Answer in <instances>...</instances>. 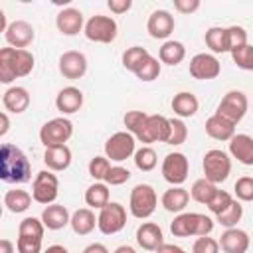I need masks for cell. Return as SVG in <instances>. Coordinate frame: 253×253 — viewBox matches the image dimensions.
Returning <instances> with one entry per match:
<instances>
[{
  "instance_id": "cell-1",
  "label": "cell",
  "mask_w": 253,
  "mask_h": 253,
  "mask_svg": "<svg viewBox=\"0 0 253 253\" xmlns=\"http://www.w3.org/2000/svg\"><path fill=\"white\" fill-rule=\"evenodd\" d=\"M0 178L8 184H24L32 178V164L16 144L4 142L0 148Z\"/></svg>"
},
{
  "instance_id": "cell-2",
  "label": "cell",
  "mask_w": 253,
  "mask_h": 253,
  "mask_svg": "<svg viewBox=\"0 0 253 253\" xmlns=\"http://www.w3.org/2000/svg\"><path fill=\"white\" fill-rule=\"evenodd\" d=\"M34 69V55L28 49L2 47L0 49V81L12 83L18 77L30 75Z\"/></svg>"
},
{
  "instance_id": "cell-3",
  "label": "cell",
  "mask_w": 253,
  "mask_h": 253,
  "mask_svg": "<svg viewBox=\"0 0 253 253\" xmlns=\"http://www.w3.org/2000/svg\"><path fill=\"white\" fill-rule=\"evenodd\" d=\"M158 206V196L150 184H136L130 190V200H128V210L136 219H146L154 213Z\"/></svg>"
},
{
  "instance_id": "cell-4",
  "label": "cell",
  "mask_w": 253,
  "mask_h": 253,
  "mask_svg": "<svg viewBox=\"0 0 253 253\" xmlns=\"http://www.w3.org/2000/svg\"><path fill=\"white\" fill-rule=\"evenodd\" d=\"M204 178L213 182V184H219V182H225L229 172H231V158L227 156V152L219 150V148H211L204 154Z\"/></svg>"
},
{
  "instance_id": "cell-5",
  "label": "cell",
  "mask_w": 253,
  "mask_h": 253,
  "mask_svg": "<svg viewBox=\"0 0 253 253\" xmlns=\"http://www.w3.org/2000/svg\"><path fill=\"white\" fill-rule=\"evenodd\" d=\"M85 38L89 42H97V43H111L117 38L119 26L111 16H103V14H95L85 22Z\"/></svg>"
},
{
  "instance_id": "cell-6",
  "label": "cell",
  "mask_w": 253,
  "mask_h": 253,
  "mask_svg": "<svg viewBox=\"0 0 253 253\" xmlns=\"http://www.w3.org/2000/svg\"><path fill=\"white\" fill-rule=\"evenodd\" d=\"M73 134V123L65 117H55L40 128V140L45 148L65 144Z\"/></svg>"
},
{
  "instance_id": "cell-7",
  "label": "cell",
  "mask_w": 253,
  "mask_h": 253,
  "mask_svg": "<svg viewBox=\"0 0 253 253\" xmlns=\"http://www.w3.org/2000/svg\"><path fill=\"white\" fill-rule=\"evenodd\" d=\"M126 225V210L119 202H109L97 215V227L105 235H115Z\"/></svg>"
},
{
  "instance_id": "cell-8",
  "label": "cell",
  "mask_w": 253,
  "mask_h": 253,
  "mask_svg": "<svg viewBox=\"0 0 253 253\" xmlns=\"http://www.w3.org/2000/svg\"><path fill=\"white\" fill-rule=\"evenodd\" d=\"M57 194H59L57 176L51 170L38 172L36 178H34V184H32V198H34V202L43 204V206H49V204L55 202Z\"/></svg>"
},
{
  "instance_id": "cell-9",
  "label": "cell",
  "mask_w": 253,
  "mask_h": 253,
  "mask_svg": "<svg viewBox=\"0 0 253 253\" xmlns=\"http://www.w3.org/2000/svg\"><path fill=\"white\" fill-rule=\"evenodd\" d=\"M215 113L219 117H223L225 121L237 125L245 117V113H247V97H245V93L243 91H237V89L227 91L223 95V99L219 101Z\"/></svg>"
},
{
  "instance_id": "cell-10",
  "label": "cell",
  "mask_w": 253,
  "mask_h": 253,
  "mask_svg": "<svg viewBox=\"0 0 253 253\" xmlns=\"http://www.w3.org/2000/svg\"><path fill=\"white\" fill-rule=\"evenodd\" d=\"M134 142L136 138L128 132V130H119L113 136L107 138L105 142V156L115 160V162H123L126 158H130L136 150H134Z\"/></svg>"
},
{
  "instance_id": "cell-11",
  "label": "cell",
  "mask_w": 253,
  "mask_h": 253,
  "mask_svg": "<svg viewBox=\"0 0 253 253\" xmlns=\"http://www.w3.org/2000/svg\"><path fill=\"white\" fill-rule=\"evenodd\" d=\"M188 170H190V162H188L186 154H182V152L166 154V158L162 162V178L168 184H172V186L184 184L188 178Z\"/></svg>"
},
{
  "instance_id": "cell-12",
  "label": "cell",
  "mask_w": 253,
  "mask_h": 253,
  "mask_svg": "<svg viewBox=\"0 0 253 253\" xmlns=\"http://www.w3.org/2000/svg\"><path fill=\"white\" fill-rule=\"evenodd\" d=\"M221 73V63L211 53H196L190 59V75L200 81L215 79Z\"/></svg>"
},
{
  "instance_id": "cell-13",
  "label": "cell",
  "mask_w": 253,
  "mask_h": 253,
  "mask_svg": "<svg viewBox=\"0 0 253 253\" xmlns=\"http://www.w3.org/2000/svg\"><path fill=\"white\" fill-rule=\"evenodd\" d=\"M170 134V119L164 115H148L146 125L142 128V134L138 136L140 142H166Z\"/></svg>"
},
{
  "instance_id": "cell-14",
  "label": "cell",
  "mask_w": 253,
  "mask_h": 253,
  "mask_svg": "<svg viewBox=\"0 0 253 253\" xmlns=\"http://www.w3.org/2000/svg\"><path fill=\"white\" fill-rule=\"evenodd\" d=\"M59 73L65 79H81L87 73V57L81 51L69 49L59 57Z\"/></svg>"
},
{
  "instance_id": "cell-15",
  "label": "cell",
  "mask_w": 253,
  "mask_h": 253,
  "mask_svg": "<svg viewBox=\"0 0 253 253\" xmlns=\"http://www.w3.org/2000/svg\"><path fill=\"white\" fill-rule=\"evenodd\" d=\"M4 38L6 42L10 43V47H16V49H26L34 38H36V32L32 28V24H28L26 20H16L8 26V30L4 32Z\"/></svg>"
},
{
  "instance_id": "cell-16",
  "label": "cell",
  "mask_w": 253,
  "mask_h": 253,
  "mask_svg": "<svg viewBox=\"0 0 253 253\" xmlns=\"http://www.w3.org/2000/svg\"><path fill=\"white\" fill-rule=\"evenodd\" d=\"M174 16L168 10H154L146 22V30L154 40H166L174 32Z\"/></svg>"
},
{
  "instance_id": "cell-17",
  "label": "cell",
  "mask_w": 253,
  "mask_h": 253,
  "mask_svg": "<svg viewBox=\"0 0 253 253\" xmlns=\"http://www.w3.org/2000/svg\"><path fill=\"white\" fill-rule=\"evenodd\" d=\"M55 26L63 36H75L81 30H85L83 14L77 8H63L55 16Z\"/></svg>"
},
{
  "instance_id": "cell-18",
  "label": "cell",
  "mask_w": 253,
  "mask_h": 253,
  "mask_svg": "<svg viewBox=\"0 0 253 253\" xmlns=\"http://www.w3.org/2000/svg\"><path fill=\"white\" fill-rule=\"evenodd\" d=\"M249 243L251 241L247 231L239 227H229L219 237V247L223 249V253H245L249 249Z\"/></svg>"
},
{
  "instance_id": "cell-19",
  "label": "cell",
  "mask_w": 253,
  "mask_h": 253,
  "mask_svg": "<svg viewBox=\"0 0 253 253\" xmlns=\"http://www.w3.org/2000/svg\"><path fill=\"white\" fill-rule=\"evenodd\" d=\"M55 107H57V111L63 113V115H73V113H77V111L83 107V93H81V89H77V87H73V85L63 87V89L57 93V97H55Z\"/></svg>"
},
{
  "instance_id": "cell-20",
  "label": "cell",
  "mask_w": 253,
  "mask_h": 253,
  "mask_svg": "<svg viewBox=\"0 0 253 253\" xmlns=\"http://www.w3.org/2000/svg\"><path fill=\"white\" fill-rule=\"evenodd\" d=\"M136 243L142 249H146V251H156L164 243V235H162L160 225H156L152 221H146V223L138 225V229H136Z\"/></svg>"
},
{
  "instance_id": "cell-21",
  "label": "cell",
  "mask_w": 253,
  "mask_h": 253,
  "mask_svg": "<svg viewBox=\"0 0 253 253\" xmlns=\"http://www.w3.org/2000/svg\"><path fill=\"white\" fill-rule=\"evenodd\" d=\"M2 105L6 111L14 113V115H20L24 113L28 107H30V93L26 87H10L4 91L2 95Z\"/></svg>"
},
{
  "instance_id": "cell-22",
  "label": "cell",
  "mask_w": 253,
  "mask_h": 253,
  "mask_svg": "<svg viewBox=\"0 0 253 253\" xmlns=\"http://www.w3.org/2000/svg\"><path fill=\"white\" fill-rule=\"evenodd\" d=\"M43 162L47 166V170L51 172H61L65 168H69L71 164V150L67 144H59V146H49L43 152Z\"/></svg>"
},
{
  "instance_id": "cell-23",
  "label": "cell",
  "mask_w": 253,
  "mask_h": 253,
  "mask_svg": "<svg viewBox=\"0 0 253 253\" xmlns=\"http://www.w3.org/2000/svg\"><path fill=\"white\" fill-rule=\"evenodd\" d=\"M229 154L245 166H253V138L249 134H233L229 140Z\"/></svg>"
},
{
  "instance_id": "cell-24",
  "label": "cell",
  "mask_w": 253,
  "mask_h": 253,
  "mask_svg": "<svg viewBox=\"0 0 253 253\" xmlns=\"http://www.w3.org/2000/svg\"><path fill=\"white\" fill-rule=\"evenodd\" d=\"M42 221H43V225L47 229L57 231V229H63L71 221V215H69V211H67L65 206H61V204H49L42 211Z\"/></svg>"
},
{
  "instance_id": "cell-25",
  "label": "cell",
  "mask_w": 253,
  "mask_h": 253,
  "mask_svg": "<svg viewBox=\"0 0 253 253\" xmlns=\"http://www.w3.org/2000/svg\"><path fill=\"white\" fill-rule=\"evenodd\" d=\"M162 206L166 211H172V213H182L190 202V192L184 190L182 186H172L168 188L164 194H162Z\"/></svg>"
},
{
  "instance_id": "cell-26",
  "label": "cell",
  "mask_w": 253,
  "mask_h": 253,
  "mask_svg": "<svg viewBox=\"0 0 253 253\" xmlns=\"http://www.w3.org/2000/svg\"><path fill=\"white\" fill-rule=\"evenodd\" d=\"M206 132L213 138V140H231L235 134V125L225 121L223 117H219L217 113H213L208 121H206Z\"/></svg>"
},
{
  "instance_id": "cell-27",
  "label": "cell",
  "mask_w": 253,
  "mask_h": 253,
  "mask_svg": "<svg viewBox=\"0 0 253 253\" xmlns=\"http://www.w3.org/2000/svg\"><path fill=\"white\" fill-rule=\"evenodd\" d=\"M198 107H200L198 97H196L194 93H190V91H180V93H176L174 99H172V111H174V115H178L180 119L194 117V115L198 113Z\"/></svg>"
},
{
  "instance_id": "cell-28",
  "label": "cell",
  "mask_w": 253,
  "mask_h": 253,
  "mask_svg": "<svg viewBox=\"0 0 253 253\" xmlns=\"http://www.w3.org/2000/svg\"><path fill=\"white\" fill-rule=\"evenodd\" d=\"M196 223H198V213L184 211L174 217V221L170 223V231L174 237H190L196 235Z\"/></svg>"
},
{
  "instance_id": "cell-29",
  "label": "cell",
  "mask_w": 253,
  "mask_h": 253,
  "mask_svg": "<svg viewBox=\"0 0 253 253\" xmlns=\"http://www.w3.org/2000/svg\"><path fill=\"white\" fill-rule=\"evenodd\" d=\"M69 225H71V229H73L77 235H87V233H91V231L95 229L97 217H95V213H93L89 208H81V210L73 211Z\"/></svg>"
},
{
  "instance_id": "cell-30",
  "label": "cell",
  "mask_w": 253,
  "mask_h": 253,
  "mask_svg": "<svg viewBox=\"0 0 253 253\" xmlns=\"http://www.w3.org/2000/svg\"><path fill=\"white\" fill-rule=\"evenodd\" d=\"M158 57L162 63L166 65H178L182 63V59L186 57V47L182 42H176V40H168L162 43L160 51H158Z\"/></svg>"
},
{
  "instance_id": "cell-31",
  "label": "cell",
  "mask_w": 253,
  "mask_h": 253,
  "mask_svg": "<svg viewBox=\"0 0 253 253\" xmlns=\"http://www.w3.org/2000/svg\"><path fill=\"white\" fill-rule=\"evenodd\" d=\"M109 186L105 182H95L85 190V204L95 210H103L109 204Z\"/></svg>"
},
{
  "instance_id": "cell-32",
  "label": "cell",
  "mask_w": 253,
  "mask_h": 253,
  "mask_svg": "<svg viewBox=\"0 0 253 253\" xmlns=\"http://www.w3.org/2000/svg\"><path fill=\"white\" fill-rule=\"evenodd\" d=\"M32 196L26 190H8L4 194V206L12 213H22L32 206Z\"/></svg>"
},
{
  "instance_id": "cell-33",
  "label": "cell",
  "mask_w": 253,
  "mask_h": 253,
  "mask_svg": "<svg viewBox=\"0 0 253 253\" xmlns=\"http://www.w3.org/2000/svg\"><path fill=\"white\" fill-rule=\"evenodd\" d=\"M215 192H217V186L213 184V182H210V180H206V178H200V180H196L194 184H192V188H190V196H192V200H196L198 204H210V200L215 196Z\"/></svg>"
},
{
  "instance_id": "cell-34",
  "label": "cell",
  "mask_w": 253,
  "mask_h": 253,
  "mask_svg": "<svg viewBox=\"0 0 253 253\" xmlns=\"http://www.w3.org/2000/svg\"><path fill=\"white\" fill-rule=\"evenodd\" d=\"M241 217H243V206L237 200H233L221 213L215 215V221L219 225H223L225 229H229V227H237V223L241 221Z\"/></svg>"
},
{
  "instance_id": "cell-35",
  "label": "cell",
  "mask_w": 253,
  "mask_h": 253,
  "mask_svg": "<svg viewBox=\"0 0 253 253\" xmlns=\"http://www.w3.org/2000/svg\"><path fill=\"white\" fill-rule=\"evenodd\" d=\"M206 45L213 53H223L227 51V32L221 26H211L206 32Z\"/></svg>"
},
{
  "instance_id": "cell-36",
  "label": "cell",
  "mask_w": 253,
  "mask_h": 253,
  "mask_svg": "<svg viewBox=\"0 0 253 253\" xmlns=\"http://www.w3.org/2000/svg\"><path fill=\"white\" fill-rule=\"evenodd\" d=\"M148 55H150V53H148V49H146V47L132 45V47L125 49V53H123V65H125V69H128V71L136 73V69L142 65V61H144Z\"/></svg>"
},
{
  "instance_id": "cell-37",
  "label": "cell",
  "mask_w": 253,
  "mask_h": 253,
  "mask_svg": "<svg viewBox=\"0 0 253 253\" xmlns=\"http://www.w3.org/2000/svg\"><path fill=\"white\" fill-rule=\"evenodd\" d=\"M146 119H148V115L146 113H142V111H128L126 115H125V126H126V130L134 136V138H138L140 134H142V128H144V125H146Z\"/></svg>"
},
{
  "instance_id": "cell-38",
  "label": "cell",
  "mask_w": 253,
  "mask_h": 253,
  "mask_svg": "<svg viewBox=\"0 0 253 253\" xmlns=\"http://www.w3.org/2000/svg\"><path fill=\"white\" fill-rule=\"evenodd\" d=\"M134 75H136L140 81H154V79H158V75H160V61H158L156 57L148 55V57L142 61V65L136 69Z\"/></svg>"
},
{
  "instance_id": "cell-39",
  "label": "cell",
  "mask_w": 253,
  "mask_h": 253,
  "mask_svg": "<svg viewBox=\"0 0 253 253\" xmlns=\"http://www.w3.org/2000/svg\"><path fill=\"white\" fill-rule=\"evenodd\" d=\"M158 158H156V152L150 148V146H142L134 152V164L138 170L142 172H150L154 166H156Z\"/></svg>"
},
{
  "instance_id": "cell-40",
  "label": "cell",
  "mask_w": 253,
  "mask_h": 253,
  "mask_svg": "<svg viewBox=\"0 0 253 253\" xmlns=\"http://www.w3.org/2000/svg\"><path fill=\"white\" fill-rule=\"evenodd\" d=\"M231 57H233V63L243 69V71H253V45L247 43L235 51H231Z\"/></svg>"
},
{
  "instance_id": "cell-41",
  "label": "cell",
  "mask_w": 253,
  "mask_h": 253,
  "mask_svg": "<svg viewBox=\"0 0 253 253\" xmlns=\"http://www.w3.org/2000/svg\"><path fill=\"white\" fill-rule=\"evenodd\" d=\"M225 32H227V51L229 53L247 45V32L241 26H229V28H225Z\"/></svg>"
},
{
  "instance_id": "cell-42",
  "label": "cell",
  "mask_w": 253,
  "mask_h": 253,
  "mask_svg": "<svg viewBox=\"0 0 253 253\" xmlns=\"http://www.w3.org/2000/svg\"><path fill=\"white\" fill-rule=\"evenodd\" d=\"M186 138H188V126L184 125V121L182 119H170V134H168L166 144L178 146V144L186 142Z\"/></svg>"
},
{
  "instance_id": "cell-43",
  "label": "cell",
  "mask_w": 253,
  "mask_h": 253,
  "mask_svg": "<svg viewBox=\"0 0 253 253\" xmlns=\"http://www.w3.org/2000/svg\"><path fill=\"white\" fill-rule=\"evenodd\" d=\"M111 170V162L107 156H95L89 160V174L95 180H105L107 172Z\"/></svg>"
},
{
  "instance_id": "cell-44",
  "label": "cell",
  "mask_w": 253,
  "mask_h": 253,
  "mask_svg": "<svg viewBox=\"0 0 253 253\" xmlns=\"http://www.w3.org/2000/svg\"><path fill=\"white\" fill-rule=\"evenodd\" d=\"M233 190H235L237 200H241V202H253V178L251 176L237 178Z\"/></svg>"
},
{
  "instance_id": "cell-45",
  "label": "cell",
  "mask_w": 253,
  "mask_h": 253,
  "mask_svg": "<svg viewBox=\"0 0 253 253\" xmlns=\"http://www.w3.org/2000/svg\"><path fill=\"white\" fill-rule=\"evenodd\" d=\"M128 180H130V172L126 168H123V166H111V170L105 176V184L107 186H121V184L128 182Z\"/></svg>"
},
{
  "instance_id": "cell-46",
  "label": "cell",
  "mask_w": 253,
  "mask_h": 253,
  "mask_svg": "<svg viewBox=\"0 0 253 253\" xmlns=\"http://www.w3.org/2000/svg\"><path fill=\"white\" fill-rule=\"evenodd\" d=\"M231 202H233V198H231L225 190H217V192H215V196L210 200L208 210H210L211 213H215V215H217V213H221V211H223Z\"/></svg>"
},
{
  "instance_id": "cell-47",
  "label": "cell",
  "mask_w": 253,
  "mask_h": 253,
  "mask_svg": "<svg viewBox=\"0 0 253 253\" xmlns=\"http://www.w3.org/2000/svg\"><path fill=\"white\" fill-rule=\"evenodd\" d=\"M192 253H219V241H215V239L210 237V235L198 237V239L194 241Z\"/></svg>"
},
{
  "instance_id": "cell-48",
  "label": "cell",
  "mask_w": 253,
  "mask_h": 253,
  "mask_svg": "<svg viewBox=\"0 0 253 253\" xmlns=\"http://www.w3.org/2000/svg\"><path fill=\"white\" fill-rule=\"evenodd\" d=\"M213 229V219L206 213H198V223H196V237L210 235Z\"/></svg>"
},
{
  "instance_id": "cell-49",
  "label": "cell",
  "mask_w": 253,
  "mask_h": 253,
  "mask_svg": "<svg viewBox=\"0 0 253 253\" xmlns=\"http://www.w3.org/2000/svg\"><path fill=\"white\" fill-rule=\"evenodd\" d=\"M174 8L180 14H192L200 8V0H174Z\"/></svg>"
},
{
  "instance_id": "cell-50",
  "label": "cell",
  "mask_w": 253,
  "mask_h": 253,
  "mask_svg": "<svg viewBox=\"0 0 253 253\" xmlns=\"http://www.w3.org/2000/svg\"><path fill=\"white\" fill-rule=\"evenodd\" d=\"M107 6H109V10L115 12V14H125V12L130 10L132 2H130V0H109Z\"/></svg>"
},
{
  "instance_id": "cell-51",
  "label": "cell",
  "mask_w": 253,
  "mask_h": 253,
  "mask_svg": "<svg viewBox=\"0 0 253 253\" xmlns=\"http://www.w3.org/2000/svg\"><path fill=\"white\" fill-rule=\"evenodd\" d=\"M156 253H186L180 245H174V243H162L158 249H156Z\"/></svg>"
},
{
  "instance_id": "cell-52",
  "label": "cell",
  "mask_w": 253,
  "mask_h": 253,
  "mask_svg": "<svg viewBox=\"0 0 253 253\" xmlns=\"http://www.w3.org/2000/svg\"><path fill=\"white\" fill-rule=\"evenodd\" d=\"M83 253H109V249L103 243H91L83 249Z\"/></svg>"
},
{
  "instance_id": "cell-53",
  "label": "cell",
  "mask_w": 253,
  "mask_h": 253,
  "mask_svg": "<svg viewBox=\"0 0 253 253\" xmlns=\"http://www.w3.org/2000/svg\"><path fill=\"white\" fill-rule=\"evenodd\" d=\"M14 249H16V247H14V243H12L10 239L4 237V239L0 241V253H14Z\"/></svg>"
},
{
  "instance_id": "cell-54",
  "label": "cell",
  "mask_w": 253,
  "mask_h": 253,
  "mask_svg": "<svg viewBox=\"0 0 253 253\" xmlns=\"http://www.w3.org/2000/svg\"><path fill=\"white\" fill-rule=\"evenodd\" d=\"M0 121H2V126H0V136H4V134L8 132V128H10V121H8V115H6V113H2V115H0Z\"/></svg>"
},
{
  "instance_id": "cell-55",
  "label": "cell",
  "mask_w": 253,
  "mask_h": 253,
  "mask_svg": "<svg viewBox=\"0 0 253 253\" xmlns=\"http://www.w3.org/2000/svg\"><path fill=\"white\" fill-rule=\"evenodd\" d=\"M43 253H69V251H67L63 245H49Z\"/></svg>"
},
{
  "instance_id": "cell-56",
  "label": "cell",
  "mask_w": 253,
  "mask_h": 253,
  "mask_svg": "<svg viewBox=\"0 0 253 253\" xmlns=\"http://www.w3.org/2000/svg\"><path fill=\"white\" fill-rule=\"evenodd\" d=\"M115 253H136V249L130 247V245H119V247L115 249Z\"/></svg>"
}]
</instances>
